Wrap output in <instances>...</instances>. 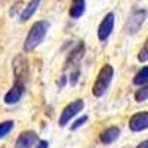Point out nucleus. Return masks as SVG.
Returning a JSON list of instances; mask_svg holds the SVG:
<instances>
[{
  "mask_svg": "<svg viewBox=\"0 0 148 148\" xmlns=\"http://www.w3.org/2000/svg\"><path fill=\"white\" fill-rule=\"evenodd\" d=\"M86 121H88V116H82V117H79V119L70 126V129H71V130H77V129H80V127L84 125Z\"/></svg>",
  "mask_w": 148,
  "mask_h": 148,
  "instance_id": "obj_18",
  "label": "nucleus"
},
{
  "mask_svg": "<svg viewBox=\"0 0 148 148\" xmlns=\"http://www.w3.org/2000/svg\"><path fill=\"white\" fill-rule=\"evenodd\" d=\"M37 141L39 139H37V133L36 132H33V130L21 132L18 139H16L15 148H33Z\"/></svg>",
  "mask_w": 148,
  "mask_h": 148,
  "instance_id": "obj_10",
  "label": "nucleus"
},
{
  "mask_svg": "<svg viewBox=\"0 0 148 148\" xmlns=\"http://www.w3.org/2000/svg\"><path fill=\"white\" fill-rule=\"evenodd\" d=\"M79 79H80V70L79 68L73 70V73L70 74V84L71 86H76L77 82H79Z\"/></svg>",
  "mask_w": 148,
  "mask_h": 148,
  "instance_id": "obj_19",
  "label": "nucleus"
},
{
  "mask_svg": "<svg viewBox=\"0 0 148 148\" xmlns=\"http://www.w3.org/2000/svg\"><path fill=\"white\" fill-rule=\"evenodd\" d=\"M65 83H67V77H65V76H61V79L58 80V88H59V89H64Z\"/></svg>",
  "mask_w": 148,
  "mask_h": 148,
  "instance_id": "obj_22",
  "label": "nucleus"
},
{
  "mask_svg": "<svg viewBox=\"0 0 148 148\" xmlns=\"http://www.w3.org/2000/svg\"><path fill=\"white\" fill-rule=\"evenodd\" d=\"M114 22H116V16L113 12H108V14L104 16V19L101 21L99 27H98V39H99L101 42H105L108 40V37L111 36V33H113L114 30Z\"/></svg>",
  "mask_w": 148,
  "mask_h": 148,
  "instance_id": "obj_6",
  "label": "nucleus"
},
{
  "mask_svg": "<svg viewBox=\"0 0 148 148\" xmlns=\"http://www.w3.org/2000/svg\"><path fill=\"white\" fill-rule=\"evenodd\" d=\"M138 61H139V62H147V61H148V37H147L144 46L141 47V51L138 53Z\"/></svg>",
  "mask_w": 148,
  "mask_h": 148,
  "instance_id": "obj_17",
  "label": "nucleus"
},
{
  "mask_svg": "<svg viewBox=\"0 0 148 148\" xmlns=\"http://www.w3.org/2000/svg\"><path fill=\"white\" fill-rule=\"evenodd\" d=\"M49 22L47 21H37L34 22L27 37H25V42H24V52H33L37 46H40L42 42L45 40V37L49 31Z\"/></svg>",
  "mask_w": 148,
  "mask_h": 148,
  "instance_id": "obj_1",
  "label": "nucleus"
},
{
  "mask_svg": "<svg viewBox=\"0 0 148 148\" xmlns=\"http://www.w3.org/2000/svg\"><path fill=\"white\" fill-rule=\"evenodd\" d=\"M114 77V68L113 65H110V64H105L99 73H98V76H96V80L92 86V93L95 98H101L105 95V92L108 90L110 88V84H111V80H113Z\"/></svg>",
  "mask_w": 148,
  "mask_h": 148,
  "instance_id": "obj_2",
  "label": "nucleus"
},
{
  "mask_svg": "<svg viewBox=\"0 0 148 148\" xmlns=\"http://www.w3.org/2000/svg\"><path fill=\"white\" fill-rule=\"evenodd\" d=\"M133 84L136 86H144V84H148V65L142 67L133 77Z\"/></svg>",
  "mask_w": 148,
  "mask_h": 148,
  "instance_id": "obj_14",
  "label": "nucleus"
},
{
  "mask_svg": "<svg viewBox=\"0 0 148 148\" xmlns=\"http://www.w3.org/2000/svg\"><path fill=\"white\" fill-rule=\"evenodd\" d=\"M129 129L132 132H142L148 129V111H139L129 120Z\"/></svg>",
  "mask_w": 148,
  "mask_h": 148,
  "instance_id": "obj_8",
  "label": "nucleus"
},
{
  "mask_svg": "<svg viewBox=\"0 0 148 148\" xmlns=\"http://www.w3.org/2000/svg\"><path fill=\"white\" fill-rule=\"evenodd\" d=\"M147 15H148L147 9H135L132 14L129 15L127 21H126V25H125V31H126V34H129V36L136 34V33L141 30L142 24L145 22Z\"/></svg>",
  "mask_w": 148,
  "mask_h": 148,
  "instance_id": "obj_4",
  "label": "nucleus"
},
{
  "mask_svg": "<svg viewBox=\"0 0 148 148\" xmlns=\"http://www.w3.org/2000/svg\"><path fill=\"white\" fill-rule=\"evenodd\" d=\"M83 108H84V102H83V99H76V101L70 102V104L62 110V113H61V117H59V126H61V127L67 126L68 123L73 120V117H76L79 113H82V110H83Z\"/></svg>",
  "mask_w": 148,
  "mask_h": 148,
  "instance_id": "obj_5",
  "label": "nucleus"
},
{
  "mask_svg": "<svg viewBox=\"0 0 148 148\" xmlns=\"http://www.w3.org/2000/svg\"><path fill=\"white\" fill-rule=\"evenodd\" d=\"M14 126H15V123L12 120H6V121L0 123V139L8 136V135L12 132V129H14Z\"/></svg>",
  "mask_w": 148,
  "mask_h": 148,
  "instance_id": "obj_15",
  "label": "nucleus"
},
{
  "mask_svg": "<svg viewBox=\"0 0 148 148\" xmlns=\"http://www.w3.org/2000/svg\"><path fill=\"white\" fill-rule=\"evenodd\" d=\"M148 99V84H144L135 92V101L136 102H144Z\"/></svg>",
  "mask_w": 148,
  "mask_h": 148,
  "instance_id": "obj_16",
  "label": "nucleus"
},
{
  "mask_svg": "<svg viewBox=\"0 0 148 148\" xmlns=\"http://www.w3.org/2000/svg\"><path fill=\"white\" fill-rule=\"evenodd\" d=\"M34 148H49V142L46 139H42V141H37V145Z\"/></svg>",
  "mask_w": 148,
  "mask_h": 148,
  "instance_id": "obj_21",
  "label": "nucleus"
},
{
  "mask_svg": "<svg viewBox=\"0 0 148 148\" xmlns=\"http://www.w3.org/2000/svg\"><path fill=\"white\" fill-rule=\"evenodd\" d=\"M12 70H14V77L15 82L25 84L30 76V68H28V61L22 53L16 55L12 61Z\"/></svg>",
  "mask_w": 148,
  "mask_h": 148,
  "instance_id": "obj_3",
  "label": "nucleus"
},
{
  "mask_svg": "<svg viewBox=\"0 0 148 148\" xmlns=\"http://www.w3.org/2000/svg\"><path fill=\"white\" fill-rule=\"evenodd\" d=\"M21 6H22V2H16L14 6H12V9H10V12H9V14H10V16L16 15V14H18V10L21 9Z\"/></svg>",
  "mask_w": 148,
  "mask_h": 148,
  "instance_id": "obj_20",
  "label": "nucleus"
},
{
  "mask_svg": "<svg viewBox=\"0 0 148 148\" xmlns=\"http://www.w3.org/2000/svg\"><path fill=\"white\" fill-rule=\"evenodd\" d=\"M84 53H86V46H84L83 42H79V43L70 51V53H68V56H67V59H65V68L76 65L79 61H82V58L84 56Z\"/></svg>",
  "mask_w": 148,
  "mask_h": 148,
  "instance_id": "obj_9",
  "label": "nucleus"
},
{
  "mask_svg": "<svg viewBox=\"0 0 148 148\" xmlns=\"http://www.w3.org/2000/svg\"><path fill=\"white\" fill-rule=\"evenodd\" d=\"M24 92H25V84L15 82L14 86H12V88L8 90V93L5 95V99H3L5 104L6 105H16L21 101Z\"/></svg>",
  "mask_w": 148,
  "mask_h": 148,
  "instance_id": "obj_7",
  "label": "nucleus"
},
{
  "mask_svg": "<svg viewBox=\"0 0 148 148\" xmlns=\"http://www.w3.org/2000/svg\"><path fill=\"white\" fill-rule=\"evenodd\" d=\"M119 136H120V127L111 126V127L105 129V130L99 135V141H101V144H104V145H110V144L116 142V141L119 139Z\"/></svg>",
  "mask_w": 148,
  "mask_h": 148,
  "instance_id": "obj_11",
  "label": "nucleus"
},
{
  "mask_svg": "<svg viewBox=\"0 0 148 148\" xmlns=\"http://www.w3.org/2000/svg\"><path fill=\"white\" fill-rule=\"evenodd\" d=\"M84 10H86V0H73L70 10H68V15L73 19H79L84 14Z\"/></svg>",
  "mask_w": 148,
  "mask_h": 148,
  "instance_id": "obj_13",
  "label": "nucleus"
},
{
  "mask_svg": "<svg viewBox=\"0 0 148 148\" xmlns=\"http://www.w3.org/2000/svg\"><path fill=\"white\" fill-rule=\"evenodd\" d=\"M136 148H148V139H145V141H142L141 144H138Z\"/></svg>",
  "mask_w": 148,
  "mask_h": 148,
  "instance_id": "obj_23",
  "label": "nucleus"
},
{
  "mask_svg": "<svg viewBox=\"0 0 148 148\" xmlns=\"http://www.w3.org/2000/svg\"><path fill=\"white\" fill-rule=\"evenodd\" d=\"M40 3H42V0H30V2L24 6L21 15H19V21L21 22H25L30 18H33V15L37 12V9H39Z\"/></svg>",
  "mask_w": 148,
  "mask_h": 148,
  "instance_id": "obj_12",
  "label": "nucleus"
}]
</instances>
